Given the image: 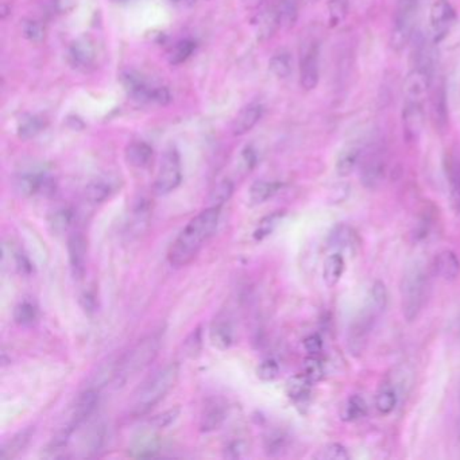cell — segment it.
I'll return each mask as SVG.
<instances>
[{
  "label": "cell",
  "instance_id": "6da1fadb",
  "mask_svg": "<svg viewBox=\"0 0 460 460\" xmlns=\"http://www.w3.org/2000/svg\"><path fill=\"white\" fill-rule=\"evenodd\" d=\"M220 213V206H208L184 227L168 253L173 267H185L197 256L218 229Z\"/></svg>",
  "mask_w": 460,
  "mask_h": 460
},
{
  "label": "cell",
  "instance_id": "7a4b0ae2",
  "mask_svg": "<svg viewBox=\"0 0 460 460\" xmlns=\"http://www.w3.org/2000/svg\"><path fill=\"white\" fill-rule=\"evenodd\" d=\"M179 375V367L177 363H169L158 370L134 394L130 414L136 418L149 413L176 386Z\"/></svg>",
  "mask_w": 460,
  "mask_h": 460
},
{
  "label": "cell",
  "instance_id": "3957f363",
  "mask_svg": "<svg viewBox=\"0 0 460 460\" xmlns=\"http://www.w3.org/2000/svg\"><path fill=\"white\" fill-rule=\"evenodd\" d=\"M428 273L425 266L414 260L407 267L400 285L401 308L407 321H414L421 313L428 294Z\"/></svg>",
  "mask_w": 460,
  "mask_h": 460
},
{
  "label": "cell",
  "instance_id": "277c9868",
  "mask_svg": "<svg viewBox=\"0 0 460 460\" xmlns=\"http://www.w3.org/2000/svg\"><path fill=\"white\" fill-rule=\"evenodd\" d=\"M162 344V333H153L139 340L126 355L118 362L115 380L119 384H125L128 378L134 377L136 373L143 371L154 359Z\"/></svg>",
  "mask_w": 460,
  "mask_h": 460
},
{
  "label": "cell",
  "instance_id": "5b68a950",
  "mask_svg": "<svg viewBox=\"0 0 460 460\" xmlns=\"http://www.w3.org/2000/svg\"><path fill=\"white\" fill-rule=\"evenodd\" d=\"M182 181V168L179 150L169 146L162 155L159 169L154 181V193L157 196H166L176 191Z\"/></svg>",
  "mask_w": 460,
  "mask_h": 460
},
{
  "label": "cell",
  "instance_id": "8992f818",
  "mask_svg": "<svg viewBox=\"0 0 460 460\" xmlns=\"http://www.w3.org/2000/svg\"><path fill=\"white\" fill-rule=\"evenodd\" d=\"M421 0H398L391 31V45L402 49L412 38Z\"/></svg>",
  "mask_w": 460,
  "mask_h": 460
},
{
  "label": "cell",
  "instance_id": "52a82bcc",
  "mask_svg": "<svg viewBox=\"0 0 460 460\" xmlns=\"http://www.w3.org/2000/svg\"><path fill=\"white\" fill-rule=\"evenodd\" d=\"M457 10L450 0H435L430 10L431 33L435 44H440L457 24Z\"/></svg>",
  "mask_w": 460,
  "mask_h": 460
},
{
  "label": "cell",
  "instance_id": "ba28073f",
  "mask_svg": "<svg viewBox=\"0 0 460 460\" xmlns=\"http://www.w3.org/2000/svg\"><path fill=\"white\" fill-rule=\"evenodd\" d=\"M15 189L26 197L49 195L55 189L54 179L42 169H26L15 177Z\"/></svg>",
  "mask_w": 460,
  "mask_h": 460
},
{
  "label": "cell",
  "instance_id": "9c48e42d",
  "mask_svg": "<svg viewBox=\"0 0 460 460\" xmlns=\"http://www.w3.org/2000/svg\"><path fill=\"white\" fill-rule=\"evenodd\" d=\"M69 64L81 72H87L95 67L98 60V48L89 35L76 38L68 49Z\"/></svg>",
  "mask_w": 460,
  "mask_h": 460
},
{
  "label": "cell",
  "instance_id": "30bf717a",
  "mask_svg": "<svg viewBox=\"0 0 460 460\" xmlns=\"http://www.w3.org/2000/svg\"><path fill=\"white\" fill-rule=\"evenodd\" d=\"M320 80V51L315 42L306 45L300 57V85L313 91Z\"/></svg>",
  "mask_w": 460,
  "mask_h": 460
},
{
  "label": "cell",
  "instance_id": "8fae6325",
  "mask_svg": "<svg viewBox=\"0 0 460 460\" xmlns=\"http://www.w3.org/2000/svg\"><path fill=\"white\" fill-rule=\"evenodd\" d=\"M384 153L381 149L374 148L369 153L366 154L362 169H360V179L366 188L374 189L377 188L384 177Z\"/></svg>",
  "mask_w": 460,
  "mask_h": 460
},
{
  "label": "cell",
  "instance_id": "7c38bea8",
  "mask_svg": "<svg viewBox=\"0 0 460 460\" xmlns=\"http://www.w3.org/2000/svg\"><path fill=\"white\" fill-rule=\"evenodd\" d=\"M67 249H68V259H69V266H71L72 274L75 278H81L84 276L85 267H87L88 240L80 232L71 233L68 236Z\"/></svg>",
  "mask_w": 460,
  "mask_h": 460
},
{
  "label": "cell",
  "instance_id": "4fadbf2b",
  "mask_svg": "<svg viewBox=\"0 0 460 460\" xmlns=\"http://www.w3.org/2000/svg\"><path fill=\"white\" fill-rule=\"evenodd\" d=\"M424 102L405 100L402 109V126L409 141H414L420 136L424 127Z\"/></svg>",
  "mask_w": 460,
  "mask_h": 460
},
{
  "label": "cell",
  "instance_id": "5bb4252c",
  "mask_svg": "<svg viewBox=\"0 0 460 460\" xmlns=\"http://www.w3.org/2000/svg\"><path fill=\"white\" fill-rule=\"evenodd\" d=\"M227 418V405L222 400L209 401L200 417V431L209 434L219 430Z\"/></svg>",
  "mask_w": 460,
  "mask_h": 460
},
{
  "label": "cell",
  "instance_id": "9a60e30c",
  "mask_svg": "<svg viewBox=\"0 0 460 460\" xmlns=\"http://www.w3.org/2000/svg\"><path fill=\"white\" fill-rule=\"evenodd\" d=\"M263 115V107L259 103H250L243 107L232 122V134L239 136L245 135L256 127Z\"/></svg>",
  "mask_w": 460,
  "mask_h": 460
},
{
  "label": "cell",
  "instance_id": "2e32d148",
  "mask_svg": "<svg viewBox=\"0 0 460 460\" xmlns=\"http://www.w3.org/2000/svg\"><path fill=\"white\" fill-rule=\"evenodd\" d=\"M209 340L220 351L229 350L233 343V327L224 316H218L209 328Z\"/></svg>",
  "mask_w": 460,
  "mask_h": 460
},
{
  "label": "cell",
  "instance_id": "e0dca14e",
  "mask_svg": "<svg viewBox=\"0 0 460 460\" xmlns=\"http://www.w3.org/2000/svg\"><path fill=\"white\" fill-rule=\"evenodd\" d=\"M436 273L445 282H454L460 273V260L451 250H444L436 256Z\"/></svg>",
  "mask_w": 460,
  "mask_h": 460
},
{
  "label": "cell",
  "instance_id": "ac0fdd59",
  "mask_svg": "<svg viewBox=\"0 0 460 460\" xmlns=\"http://www.w3.org/2000/svg\"><path fill=\"white\" fill-rule=\"evenodd\" d=\"M126 161L128 165L136 169H143L149 166L153 159V148L143 141H134L126 148Z\"/></svg>",
  "mask_w": 460,
  "mask_h": 460
},
{
  "label": "cell",
  "instance_id": "d6986e66",
  "mask_svg": "<svg viewBox=\"0 0 460 460\" xmlns=\"http://www.w3.org/2000/svg\"><path fill=\"white\" fill-rule=\"evenodd\" d=\"M115 189L116 186L112 179L105 177L92 179L85 188V199L91 204H103L114 195Z\"/></svg>",
  "mask_w": 460,
  "mask_h": 460
},
{
  "label": "cell",
  "instance_id": "ffe728a7",
  "mask_svg": "<svg viewBox=\"0 0 460 460\" xmlns=\"http://www.w3.org/2000/svg\"><path fill=\"white\" fill-rule=\"evenodd\" d=\"M122 84H123L125 89L127 91L128 95H131L134 99L146 103H149L150 100V94H152L153 87L150 88L139 73L132 72V71L123 73Z\"/></svg>",
  "mask_w": 460,
  "mask_h": 460
},
{
  "label": "cell",
  "instance_id": "44dd1931",
  "mask_svg": "<svg viewBox=\"0 0 460 460\" xmlns=\"http://www.w3.org/2000/svg\"><path fill=\"white\" fill-rule=\"evenodd\" d=\"M34 435V428L28 427L19 434L10 439L0 450V460H10L17 458L21 452H24L26 447L28 445L31 437Z\"/></svg>",
  "mask_w": 460,
  "mask_h": 460
},
{
  "label": "cell",
  "instance_id": "7402d4cb",
  "mask_svg": "<svg viewBox=\"0 0 460 460\" xmlns=\"http://www.w3.org/2000/svg\"><path fill=\"white\" fill-rule=\"evenodd\" d=\"M159 450L158 437L152 431L136 437L130 448V455L134 458H150L154 457Z\"/></svg>",
  "mask_w": 460,
  "mask_h": 460
},
{
  "label": "cell",
  "instance_id": "603a6c76",
  "mask_svg": "<svg viewBox=\"0 0 460 460\" xmlns=\"http://www.w3.org/2000/svg\"><path fill=\"white\" fill-rule=\"evenodd\" d=\"M346 270V262L344 258L337 253L331 254L323 265V280L328 288L336 286L342 280Z\"/></svg>",
  "mask_w": 460,
  "mask_h": 460
},
{
  "label": "cell",
  "instance_id": "cb8c5ba5",
  "mask_svg": "<svg viewBox=\"0 0 460 460\" xmlns=\"http://www.w3.org/2000/svg\"><path fill=\"white\" fill-rule=\"evenodd\" d=\"M281 182H277V181L258 179L251 185V188L249 191V197H250L251 204H262V203L267 202L281 189Z\"/></svg>",
  "mask_w": 460,
  "mask_h": 460
},
{
  "label": "cell",
  "instance_id": "d4e9b609",
  "mask_svg": "<svg viewBox=\"0 0 460 460\" xmlns=\"http://www.w3.org/2000/svg\"><path fill=\"white\" fill-rule=\"evenodd\" d=\"M75 222V211L69 206H61L49 215L48 224L54 235H62L72 227Z\"/></svg>",
  "mask_w": 460,
  "mask_h": 460
},
{
  "label": "cell",
  "instance_id": "484cf974",
  "mask_svg": "<svg viewBox=\"0 0 460 460\" xmlns=\"http://www.w3.org/2000/svg\"><path fill=\"white\" fill-rule=\"evenodd\" d=\"M46 127V122L44 118L39 115H33V114H25L17 126V134L22 141H30L35 138L38 134L44 131Z\"/></svg>",
  "mask_w": 460,
  "mask_h": 460
},
{
  "label": "cell",
  "instance_id": "4316f807",
  "mask_svg": "<svg viewBox=\"0 0 460 460\" xmlns=\"http://www.w3.org/2000/svg\"><path fill=\"white\" fill-rule=\"evenodd\" d=\"M312 384L313 382L304 373H301V374H296V375L290 377L286 381L285 390H286V394L289 396V398H292L294 401H301L309 396Z\"/></svg>",
  "mask_w": 460,
  "mask_h": 460
},
{
  "label": "cell",
  "instance_id": "83f0119b",
  "mask_svg": "<svg viewBox=\"0 0 460 460\" xmlns=\"http://www.w3.org/2000/svg\"><path fill=\"white\" fill-rule=\"evenodd\" d=\"M359 159H360V152L357 148H348L344 149L342 153L337 155L336 163H335V170L336 175L340 177H347L350 176L355 168L358 166Z\"/></svg>",
  "mask_w": 460,
  "mask_h": 460
},
{
  "label": "cell",
  "instance_id": "f1b7e54d",
  "mask_svg": "<svg viewBox=\"0 0 460 460\" xmlns=\"http://www.w3.org/2000/svg\"><path fill=\"white\" fill-rule=\"evenodd\" d=\"M276 10L281 28L289 30L296 25L299 18V0H280Z\"/></svg>",
  "mask_w": 460,
  "mask_h": 460
},
{
  "label": "cell",
  "instance_id": "f546056e",
  "mask_svg": "<svg viewBox=\"0 0 460 460\" xmlns=\"http://www.w3.org/2000/svg\"><path fill=\"white\" fill-rule=\"evenodd\" d=\"M269 69L277 78H288L292 75L293 62L288 51H277L269 61Z\"/></svg>",
  "mask_w": 460,
  "mask_h": 460
},
{
  "label": "cell",
  "instance_id": "4dcf8cb0",
  "mask_svg": "<svg viewBox=\"0 0 460 460\" xmlns=\"http://www.w3.org/2000/svg\"><path fill=\"white\" fill-rule=\"evenodd\" d=\"M280 28V22H278V15H277V10H272V11H266L263 12L259 19H258V25H256V34H258V39L259 41H265L269 39L276 30Z\"/></svg>",
  "mask_w": 460,
  "mask_h": 460
},
{
  "label": "cell",
  "instance_id": "1f68e13d",
  "mask_svg": "<svg viewBox=\"0 0 460 460\" xmlns=\"http://www.w3.org/2000/svg\"><path fill=\"white\" fill-rule=\"evenodd\" d=\"M386 304H387V289L384 282H374L369 296V306H367L369 313L374 317L375 315L384 312Z\"/></svg>",
  "mask_w": 460,
  "mask_h": 460
},
{
  "label": "cell",
  "instance_id": "d6a6232c",
  "mask_svg": "<svg viewBox=\"0 0 460 460\" xmlns=\"http://www.w3.org/2000/svg\"><path fill=\"white\" fill-rule=\"evenodd\" d=\"M283 212L281 211H277V212H273L267 216H265L256 226V230H254V233H253V238L256 239V242H260L263 239H266L267 236H270L276 229L278 227V224L281 223L282 218H283Z\"/></svg>",
  "mask_w": 460,
  "mask_h": 460
},
{
  "label": "cell",
  "instance_id": "836d02e7",
  "mask_svg": "<svg viewBox=\"0 0 460 460\" xmlns=\"http://www.w3.org/2000/svg\"><path fill=\"white\" fill-rule=\"evenodd\" d=\"M38 308L28 300L19 303L14 309V320L22 327L33 326L38 320Z\"/></svg>",
  "mask_w": 460,
  "mask_h": 460
},
{
  "label": "cell",
  "instance_id": "e575fe53",
  "mask_svg": "<svg viewBox=\"0 0 460 460\" xmlns=\"http://www.w3.org/2000/svg\"><path fill=\"white\" fill-rule=\"evenodd\" d=\"M21 30L22 35L31 44L39 45L46 38V27L37 19H24Z\"/></svg>",
  "mask_w": 460,
  "mask_h": 460
},
{
  "label": "cell",
  "instance_id": "d590c367",
  "mask_svg": "<svg viewBox=\"0 0 460 460\" xmlns=\"http://www.w3.org/2000/svg\"><path fill=\"white\" fill-rule=\"evenodd\" d=\"M366 414H367V404L359 396L350 397L342 410V418L344 421H357L363 418Z\"/></svg>",
  "mask_w": 460,
  "mask_h": 460
},
{
  "label": "cell",
  "instance_id": "8d00e7d4",
  "mask_svg": "<svg viewBox=\"0 0 460 460\" xmlns=\"http://www.w3.org/2000/svg\"><path fill=\"white\" fill-rule=\"evenodd\" d=\"M397 405V396L393 387L384 386L375 396V408L381 414H390Z\"/></svg>",
  "mask_w": 460,
  "mask_h": 460
},
{
  "label": "cell",
  "instance_id": "74e56055",
  "mask_svg": "<svg viewBox=\"0 0 460 460\" xmlns=\"http://www.w3.org/2000/svg\"><path fill=\"white\" fill-rule=\"evenodd\" d=\"M233 193V184L232 181L229 179H223L220 181L215 189L212 191L211 196H209V203L211 205L209 206H223L226 204L229 200L231 199Z\"/></svg>",
  "mask_w": 460,
  "mask_h": 460
},
{
  "label": "cell",
  "instance_id": "f35d334b",
  "mask_svg": "<svg viewBox=\"0 0 460 460\" xmlns=\"http://www.w3.org/2000/svg\"><path fill=\"white\" fill-rule=\"evenodd\" d=\"M303 373L307 375L313 384L320 382L324 378V374H326L324 364H323L321 359H319V355H309L304 360Z\"/></svg>",
  "mask_w": 460,
  "mask_h": 460
},
{
  "label": "cell",
  "instance_id": "ab89813d",
  "mask_svg": "<svg viewBox=\"0 0 460 460\" xmlns=\"http://www.w3.org/2000/svg\"><path fill=\"white\" fill-rule=\"evenodd\" d=\"M348 14V0H330L328 3V24L342 25Z\"/></svg>",
  "mask_w": 460,
  "mask_h": 460
},
{
  "label": "cell",
  "instance_id": "60d3db41",
  "mask_svg": "<svg viewBox=\"0 0 460 460\" xmlns=\"http://www.w3.org/2000/svg\"><path fill=\"white\" fill-rule=\"evenodd\" d=\"M196 49V42L192 39H182L179 41V44H176V46L172 49L170 53V64L173 65H179L182 62H185Z\"/></svg>",
  "mask_w": 460,
  "mask_h": 460
},
{
  "label": "cell",
  "instance_id": "b9f144b4",
  "mask_svg": "<svg viewBox=\"0 0 460 460\" xmlns=\"http://www.w3.org/2000/svg\"><path fill=\"white\" fill-rule=\"evenodd\" d=\"M278 374H280V364L276 359H265L256 367V377L263 382L274 381L278 377Z\"/></svg>",
  "mask_w": 460,
  "mask_h": 460
},
{
  "label": "cell",
  "instance_id": "7bdbcfd3",
  "mask_svg": "<svg viewBox=\"0 0 460 460\" xmlns=\"http://www.w3.org/2000/svg\"><path fill=\"white\" fill-rule=\"evenodd\" d=\"M317 458L324 460H348L350 454L344 445L339 443H330L320 451Z\"/></svg>",
  "mask_w": 460,
  "mask_h": 460
},
{
  "label": "cell",
  "instance_id": "ee69618b",
  "mask_svg": "<svg viewBox=\"0 0 460 460\" xmlns=\"http://www.w3.org/2000/svg\"><path fill=\"white\" fill-rule=\"evenodd\" d=\"M179 409L175 408V409L166 410L158 416H155L153 420L150 421V427L153 430H163L166 427H169L177 417H179Z\"/></svg>",
  "mask_w": 460,
  "mask_h": 460
},
{
  "label": "cell",
  "instance_id": "f6af8a7d",
  "mask_svg": "<svg viewBox=\"0 0 460 460\" xmlns=\"http://www.w3.org/2000/svg\"><path fill=\"white\" fill-rule=\"evenodd\" d=\"M185 350L186 355L191 358H196L202 350V331L200 328H196L193 333L189 335V337L185 342Z\"/></svg>",
  "mask_w": 460,
  "mask_h": 460
},
{
  "label": "cell",
  "instance_id": "bcb514c9",
  "mask_svg": "<svg viewBox=\"0 0 460 460\" xmlns=\"http://www.w3.org/2000/svg\"><path fill=\"white\" fill-rule=\"evenodd\" d=\"M451 200L454 209L460 215V163L451 176Z\"/></svg>",
  "mask_w": 460,
  "mask_h": 460
},
{
  "label": "cell",
  "instance_id": "7dc6e473",
  "mask_svg": "<svg viewBox=\"0 0 460 460\" xmlns=\"http://www.w3.org/2000/svg\"><path fill=\"white\" fill-rule=\"evenodd\" d=\"M304 348L309 355H319L323 351V340L319 335H309L304 340Z\"/></svg>",
  "mask_w": 460,
  "mask_h": 460
},
{
  "label": "cell",
  "instance_id": "c3c4849f",
  "mask_svg": "<svg viewBox=\"0 0 460 460\" xmlns=\"http://www.w3.org/2000/svg\"><path fill=\"white\" fill-rule=\"evenodd\" d=\"M170 100H172V95H170L168 88L155 87L152 89L149 103H154V104H158V105H166V104L170 103Z\"/></svg>",
  "mask_w": 460,
  "mask_h": 460
},
{
  "label": "cell",
  "instance_id": "681fc988",
  "mask_svg": "<svg viewBox=\"0 0 460 460\" xmlns=\"http://www.w3.org/2000/svg\"><path fill=\"white\" fill-rule=\"evenodd\" d=\"M14 262H15V269H17L21 274H24V276L31 274V272H33V265H31L30 259H28L27 256L24 254L22 251H17V253L14 254Z\"/></svg>",
  "mask_w": 460,
  "mask_h": 460
},
{
  "label": "cell",
  "instance_id": "f907efd6",
  "mask_svg": "<svg viewBox=\"0 0 460 460\" xmlns=\"http://www.w3.org/2000/svg\"><path fill=\"white\" fill-rule=\"evenodd\" d=\"M242 165L243 168L250 172L256 165V154L253 148L247 146L243 152H242Z\"/></svg>",
  "mask_w": 460,
  "mask_h": 460
},
{
  "label": "cell",
  "instance_id": "816d5d0a",
  "mask_svg": "<svg viewBox=\"0 0 460 460\" xmlns=\"http://www.w3.org/2000/svg\"><path fill=\"white\" fill-rule=\"evenodd\" d=\"M243 451H245V447H243L242 441H232L226 447L224 457L230 458V459H236V458L242 457Z\"/></svg>",
  "mask_w": 460,
  "mask_h": 460
},
{
  "label": "cell",
  "instance_id": "f5cc1de1",
  "mask_svg": "<svg viewBox=\"0 0 460 460\" xmlns=\"http://www.w3.org/2000/svg\"><path fill=\"white\" fill-rule=\"evenodd\" d=\"M240 3L247 11H254L260 7L263 0H240Z\"/></svg>",
  "mask_w": 460,
  "mask_h": 460
},
{
  "label": "cell",
  "instance_id": "db71d44e",
  "mask_svg": "<svg viewBox=\"0 0 460 460\" xmlns=\"http://www.w3.org/2000/svg\"><path fill=\"white\" fill-rule=\"evenodd\" d=\"M170 1H173V3H177V1H179V0H170Z\"/></svg>",
  "mask_w": 460,
  "mask_h": 460
},
{
  "label": "cell",
  "instance_id": "11a10c76",
  "mask_svg": "<svg viewBox=\"0 0 460 460\" xmlns=\"http://www.w3.org/2000/svg\"><path fill=\"white\" fill-rule=\"evenodd\" d=\"M308 1H315V0H308Z\"/></svg>",
  "mask_w": 460,
  "mask_h": 460
}]
</instances>
